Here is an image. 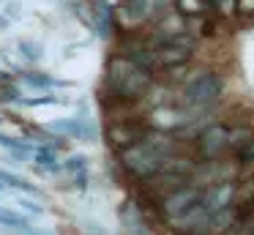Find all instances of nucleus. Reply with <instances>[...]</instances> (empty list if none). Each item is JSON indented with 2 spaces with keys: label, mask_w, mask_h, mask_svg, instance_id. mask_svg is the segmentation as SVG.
<instances>
[{
  "label": "nucleus",
  "mask_w": 254,
  "mask_h": 235,
  "mask_svg": "<svg viewBox=\"0 0 254 235\" xmlns=\"http://www.w3.org/2000/svg\"><path fill=\"white\" fill-rule=\"evenodd\" d=\"M175 153V140H170L167 134H148L145 131L137 142H131L128 148L118 151L121 164L131 178L137 180H150L164 169L167 158Z\"/></svg>",
  "instance_id": "f257e3e1"
},
{
  "label": "nucleus",
  "mask_w": 254,
  "mask_h": 235,
  "mask_svg": "<svg viewBox=\"0 0 254 235\" xmlns=\"http://www.w3.org/2000/svg\"><path fill=\"white\" fill-rule=\"evenodd\" d=\"M153 87V74L145 71L137 60H131L128 55H115L107 63V90L118 101H139L145 98Z\"/></svg>",
  "instance_id": "f03ea898"
},
{
  "label": "nucleus",
  "mask_w": 254,
  "mask_h": 235,
  "mask_svg": "<svg viewBox=\"0 0 254 235\" xmlns=\"http://www.w3.org/2000/svg\"><path fill=\"white\" fill-rule=\"evenodd\" d=\"M224 93V77L216 71H202L197 74L183 90V101L189 107H208V104L219 101Z\"/></svg>",
  "instance_id": "7ed1b4c3"
},
{
  "label": "nucleus",
  "mask_w": 254,
  "mask_h": 235,
  "mask_svg": "<svg viewBox=\"0 0 254 235\" xmlns=\"http://www.w3.org/2000/svg\"><path fill=\"white\" fill-rule=\"evenodd\" d=\"M230 140H232V126L227 123H213L199 134L197 148H199V156L205 161H213V158H221L230 153Z\"/></svg>",
  "instance_id": "20e7f679"
},
{
  "label": "nucleus",
  "mask_w": 254,
  "mask_h": 235,
  "mask_svg": "<svg viewBox=\"0 0 254 235\" xmlns=\"http://www.w3.org/2000/svg\"><path fill=\"white\" fill-rule=\"evenodd\" d=\"M202 200V189H197V186H175V189L170 191V194L161 200V216L170 222V219H178L181 213H186L191 205H197V202Z\"/></svg>",
  "instance_id": "39448f33"
},
{
  "label": "nucleus",
  "mask_w": 254,
  "mask_h": 235,
  "mask_svg": "<svg viewBox=\"0 0 254 235\" xmlns=\"http://www.w3.org/2000/svg\"><path fill=\"white\" fill-rule=\"evenodd\" d=\"M232 202H235V183H230V180H221V183H216V186H210V189L202 191V205L208 208L210 216L224 211Z\"/></svg>",
  "instance_id": "423d86ee"
},
{
  "label": "nucleus",
  "mask_w": 254,
  "mask_h": 235,
  "mask_svg": "<svg viewBox=\"0 0 254 235\" xmlns=\"http://www.w3.org/2000/svg\"><path fill=\"white\" fill-rule=\"evenodd\" d=\"M142 134L145 131L139 129L137 123H115L110 129V145L115 148V151H123V148H128L131 142H137Z\"/></svg>",
  "instance_id": "0eeeda50"
},
{
  "label": "nucleus",
  "mask_w": 254,
  "mask_h": 235,
  "mask_svg": "<svg viewBox=\"0 0 254 235\" xmlns=\"http://www.w3.org/2000/svg\"><path fill=\"white\" fill-rule=\"evenodd\" d=\"M30 156H33L36 167H39L41 172H58V169H61V161H58L55 148H33Z\"/></svg>",
  "instance_id": "6e6552de"
},
{
  "label": "nucleus",
  "mask_w": 254,
  "mask_h": 235,
  "mask_svg": "<svg viewBox=\"0 0 254 235\" xmlns=\"http://www.w3.org/2000/svg\"><path fill=\"white\" fill-rule=\"evenodd\" d=\"M0 227H8V230H25V227H30V219L25 216L22 211H14V208L0 205Z\"/></svg>",
  "instance_id": "1a4fd4ad"
},
{
  "label": "nucleus",
  "mask_w": 254,
  "mask_h": 235,
  "mask_svg": "<svg viewBox=\"0 0 254 235\" xmlns=\"http://www.w3.org/2000/svg\"><path fill=\"white\" fill-rule=\"evenodd\" d=\"M61 167L66 169V175H71L79 186H85V180H88V158L85 156H71L66 164H61Z\"/></svg>",
  "instance_id": "9d476101"
},
{
  "label": "nucleus",
  "mask_w": 254,
  "mask_h": 235,
  "mask_svg": "<svg viewBox=\"0 0 254 235\" xmlns=\"http://www.w3.org/2000/svg\"><path fill=\"white\" fill-rule=\"evenodd\" d=\"M0 183L6 186V189H17V191H28V194H39V189H36L30 180L19 178V175L8 172V169H0Z\"/></svg>",
  "instance_id": "9b49d317"
},
{
  "label": "nucleus",
  "mask_w": 254,
  "mask_h": 235,
  "mask_svg": "<svg viewBox=\"0 0 254 235\" xmlns=\"http://www.w3.org/2000/svg\"><path fill=\"white\" fill-rule=\"evenodd\" d=\"M0 148L11 151L14 156H19V158H25V156H30V153H33V145H30V142L17 140V137H8V134H0Z\"/></svg>",
  "instance_id": "f8f14e48"
},
{
  "label": "nucleus",
  "mask_w": 254,
  "mask_h": 235,
  "mask_svg": "<svg viewBox=\"0 0 254 235\" xmlns=\"http://www.w3.org/2000/svg\"><path fill=\"white\" fill-rule=\"evenodd\" d=\"M22 82L30 85V87H58V85H63L61 79H55V77H50V74H41V71H30V74H25Z\"/></svg>",
  "instance_id": "ddd939ff"
},
{
  "label": "nucleus",
  "mask_w": 254,
  "mask_h": 235,
  "mask_svg": "<svg viewBox=\"0 0 254 235\" xmlns=\"http://www.w3.org/2000/svg\"><path fill=\"white\" fill-rule=\"evenodd\" d=\"M208 0H175V11L181 16H199Z\"/></svg>",
  "instance_id": "4468645a"
},
{
  "label": "nucleus",
  "mask_w": 254,
  "mask_h": 235,
  "mask_svg": "<svg viewBox=\"0 0 254 235\" xmlns=\"http://www.w3.org/2000/svg\"><path fill=\"white\" fill-rule=\"evenodd\" d=\"M232 158H235L238 164H252L254 161V134L249 137L243 145H238L235 151H232Z\"/></svg>",
  "instance_id": "2eb2a0df"
},
{
  "label": "nucleus",
  "mask_w": 254,
  "mask_h": 235,
  "mask_svg": "<svg viewBox=\"0 0 254 235\" xmlns=\"http://www.w3.org/2000/svg\"><path fill=\"white\" fill-rule=\"evenodd\" d=\"M61 98L55 96H39V98H17V104H25V107H41V104H58Z\"/></svg>",
  "instance_id": "dca6fc26"
},
{
  "label": "nucleus",
  "mask_w": 254,
  "mask_h": 235,
  "mask_svg": "<svg viewBox=\"0 0 254 235\" xmlns=\"http://www.w3.org/2000/svg\"><path fill=\"white\" fill-rule=\"evenodd\" d=\"M19 52H25V58H28V60H39L41 58V49L36 47L33 41H19Z\"/></svg>",
  "instance_id": "f3484780"
},
{
  "label": "nucleus",
  "mask_w": 254,
  "mask_h": 235,
  "mask_svg": "<svg viewBox=\"0 0 254 235\" xmlns=\"http://www.w3.org/2000/svg\"><path fill=\"white\" fill-rule=\"evenodd\" d=\"M235 11L243 16H252L254 14V0H235Z\"/></svg>",
  "instance_id": "a211bd4d"
},
{
  "label": "nucleus",
  "mask_w": 254,
  "mask_h": 235,
  "mask_svg": "<svg viewBox=\"0 0 254 235\" xmlns=\"http://www.w3.org/2000/svg\"><path fill=\"white\" fill-rule=\"evenodd\" d=\"M216 5H219V14L221 16H232V14H235V0H216Z\"/></svg>",
  "instance_id": "6ab92c4d"
},
{
  "label": "nucleus",
  "mask_w": 254,
  "mask_h": 235,
  "mask_svg": "<svg viewBox=\"0 0 254 235\" xmlns=\"http://www.w3.org/2000/svg\"><path fill=\"white\" fill-rule=\"evenodd\" d=\"M19 205H22V211H28V213H44V208L41 205H36V202H30V200H19Z\"/></svg>",
  "instance_id": "aec40b11"
},
{
  "label": "nucleus",
  "mask_w": 254,
  "mask_h": 235,
  "mask_svg": "<svg viewBox=\"0 0 254 235\" xmlns=\"http://www.w3.org/2000/svg\"><path fill=\"white\" fill-rule=\"evenodd\" d=\"M14 235H52V233H36V230L25 227V230H14Z\"/></svg>",
  "instance_id": "412c9836"
},
{
  "label": "nucleus",
  "mask_w": 254,
  "mask_h": 235,
  "mask_svg": "<svg viewBox=\"0 0 254 235\" xmlns=\"http://www.w3.org/2000/svg\"><path fill=\"white\" fill-rule=\"evenodd\" d=\"M8 82H11V74H8V71H3V69H0V85H8Z\"/></svg>",
  "instance_id": "4be33fe9"
}]
</instances>
